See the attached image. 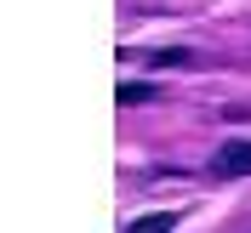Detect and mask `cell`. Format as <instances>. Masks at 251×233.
<instances>
[{"label": "cell", "mask_w": 251, "mask_h": 233, "mask_svg": "<svg viewBox=\"0 0 251 233\" xmlns=\"http://www.w3.org/2000/svg\"><path fill=\"white\" fill-rule=\"evenodd\" d=\"M211 176H223V182H234V176H251V142H223L217 154H211Z\"/></svg>", "instance_id": "1"}, {"label": "cell", "mask_w": 251, "mask_h": 233, "mask_svg": "<svg viewBox=\"0 0 251 233\" xmlns=\"http://www.w3.org/2000/svg\"><path fill=\"white\" fill-rule=\"evenodd\" d=\"M120 103L131 108V103H154V85H143V80H126L120 85Z\"/></svg>", "instance_id": "3"}, {"label": "cell", "mask_w": 251, "mask_h": 233, "mask_svg": "<svg viewBox=\"0 0 251 233\" xmlns=\"http://www.w3.org/2000/svg\"><path fill=\"white\" fill-rule=\"evenodd\" d=\"M149 63H154V68H183V63H194V57H188V51H154Z\"/></svg>", "instance_id": "4"}, {"label": "cell", "mask_w": 251, "mask_h": 233, "mask_svg": "<svg viewBox=\"0 0 251 233\" xmlns=\"http://www.w3.org/2000/svg\"><path fill=\"white\" fill-rule=\"evenodd\" d=\"M172 228H177V216H172V211H154V216H137L126 233H172Z\"/></svg>", "instance_id": "2"}]
</instances>
